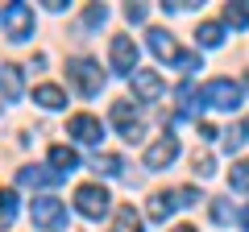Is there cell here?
Here are the masks:
<instances>
[{
	"instance_id": "4316f807",
	"label": "cell",
	"mask_w": 249,
	"mask_h": 232,
	"mask_svg": "<svg viewBox=\"0 0 249 232\" xmlns=\"http://www.w3.org/2000/svg\"><path fill=\"white\" fill-rule=\"evenodd\" d=\"M175 203H178V207H196V203H199V191H196V187H178V191H175Z\"/></svg>"
},
{
	"instance_id": "3957f363",
	"label": "cell",
	"mask_w": 249,
	"mask_h": 232,
	"mask_svg": "<svg viewBox=\"0 0 249 232\" xmlns=\"http://www.w3.org/2000/svg\"><path fill=\"white\" fill-rule=\"evenodd\" d=\"M199 99H204L208 108H220V112H232V108L241 104V83H232V79H212V83H204Z\"/></svg>"
},
{
	"instance_id": "603a6c76",
	"label": "cell",
	"mask_w": 249,
	"mask_h": 232,
	"mask_svg": "<svg viewBox=\"0 0 249 232\" xmlns=\"http://www.w3.org/2000/svg\"><path fill=\"white\" fill-rule=\"evenodd\" d=\"M91 166H96L100 174H108V179H112V174H121V170H124V162L116 158V153H100V158L91 162Z\"/></svg>"
},
{
	"instance_id": "ffe728a7",
	"label": "cell",
	"mask_w": 249,
	"mask_h": 232,
	"mask_svg": "<svg viewBox=\"0 0 249 232\" xmlns=\"http://www.w3.org/2000/svg\"><path fill=\"white\" fill-rule=\"evenodd\" d=\"M245 141H249V116L241 120V125H232L229 133H224V149H229V153H237Z\"/></svg>"
},
{
	"instance_id": "83f0119b",
	"label": "cell",
	"mask_w": 249,
	"mask_h": 232,
	"mask_svg": "<svg viewBox=\"0 0 249 232\" xmlns=\"http://www.w3.org/2000/svg\"><path fill=\"white\" fill-rule=\"evenodd\" d=\"M145 17H150V9H145V4H124V21H133V25H142Z\"/></svg>"
},
{
	"instance_id": "484cf974",
	"label": "cell",
	"mask_w": 249,
	"mask_h": 232,
	"mask_svg": "<svg viewBox=\"0 0 249 232\" xmlns=\"http://www.w3.org/2000/svg\"><path fill=\"white\" fill-rule=\"evenodd\" d=\"M191 166H196V174H199V179H208V174L216 170V158H212V153H199V149H196V158H191Z\"/></svg>"
},
{
	"instance_id": "d6986e66",
	"label": "cell",
	"mask_w": 249,
	"mask_h": 232,
	"mask_svg": "<svg viewBox=\"0 0 249 232\" xmlns=\"http://www.w3.org/2000/svg\"><path fill=\"white\" fill-rule=\"evenodd\" d=\"M13 220H17V191L0 187V228H9Z\"/></svg>"
},
{
	"instance_id": "ac0fdd59",
	"label": "cell",
	"mask_w": 249,
	"mask_h": 232,
	"mask_svg": "<svg viewBox=\"0 0 249 232\" xmlns=\"http://www.w3.org/2000/svg\"><path fill=\"white\" fill-rule=\"evenodd\" d=\"M112 232H142V215H137L129 203H121V207H116V224H112Z\"/></svg>"
},
{
	"instance_id": "d4e9b609",
	"label": "cell",
	"mask_w": 249,
	"mask_h": 232,
	"mask_svg": "<svg viewBox=\"0 0 249 232\" xmlns=\"http://www.w3.org/2000/svg\"><path fill=\"white\" fill-rule=\"evenodd\" d=\"M175 66H178L183 75H191V71H199L204 63H199V54H191V50H178V54H175Z\"/></svg>"
},
{
	"instance_id": "277c9868",
	"label": "cell",
	"mask_w": 249,
	"mask_h": 232,
	"mask_svg": "<svg viewBox=\"0 0 249 232\" xmlns=\"http://www.w3.org/2000/svg\"><path fill=\"white\" fill-rule=\"evenodd\" d=\"M0 21H4V33H9L13 42L34 37V9H29V4H9V9H0Z\"/></svg>"
},
{
	"instance_id": "52a82bcc",
	"label": "cell",
	"mask_w": 249,
	"mask_h": 232,
	"mask_svg": "<svg viewBox=\"0 0 249 232\" xmlns=\"http://www.w3.org/2000/svg\"><path fill=\"white\" fill-rule=\"evenodd\" d=\"M112 71L116 75H133L137 71V46H133V37H124V33L112 37Z\"/></svg>"
},
{
	"instance_id": "5b68a950",
	"label": "cell",
	"mask_w": 249,
	"mask_h": 232,
	"mask_svg": "<svg viewBox=\"0 0 249 232\" xmlns=\"http://www.w3.org/2000/svg\"><path fill=\"white\" fill-rule=\"evenodd\" d=\"M29 215H34L37 228H62V224H67V203L54 199V195H42V199L29 203Z\"/></svg>"
},
{
	"instance_id": "7c38bea8",
	"label": "cell",
	"mask_w": 249,
	"mask_h": 232,
	"mask_svg": "<svg viewBox=\"0 0 249 232\" xmlns=\"http://www.w3.org/2000/svg\"><path fill=\"white\" fill-rule=\"evenodd\" d=\"M34 104L58 112V108H67V91H62L58 83H42V87H34Z\"/></svg>"
},
{
	"instance_id": "4fadbf2b",
	"label": "cell",
	"mask_w": 249,
	"mask_h": 232,
	"mask_svg": "<svg viewBox=\"0 0 249 232\" xmlns=\"http://www.w3.org/2000/svg\"><path fill=\"white\" fill-rule=\"evenodd\" d=\"M175 207H178V203H175V191H158V195H150V207H145V215H150L154 224H162L170 212H175Z\"/></svg>"
},
{
	"instance_id": "cb8c5ba5",
	"label": "cell",
	"mask_w": 249,
	"mask_h": 232,
	"mask_svg": "<svg viewBox=\"0 0 249 232\" xmlns=\"http://www.w3.org/2000/svg\"><path fill=\"white\" fill-rule=\"evenodd\" d=\"M208 203H212L208 212H212V220H216V224H229V220H232V207H229V199H224V195L208 199Z\"/></svg>"
},
{
	"instance_id": "e0dca14e",
	"label": "cell",
	"mask_w": 249,
	"mask_h": 232,
	"mask_svg": "<svg viewBox=\"0 0 249 232\" xmlns=\"http://www.w3.org/2000/svg\"><path fill=\"white\" fill-rule=\"evenodd\" d=\"M196 42L204 46V50H212V46H220V42H224V25H220V21H204V25L196 29Z\"/></svg>"
},
{
	"instance_id": "ba28073f",
	"label": "cell",
	"mask_w": 249,
	"mask_h": 232,
	"mask_svg": "<svg viewBox=\"0 0 249 232\" xmlns=\"http://www.w3.org/2000/svg\"><path fill=\"white\" fill-rule=\"evenodd\" d=\"M67 133H71L75 141H83V145H100V137H104V125H100L91 112H79V116H71Z\"/></svg>"
},
{
	"instance_id": "7a4b0ae2",
	"label": "cell",
	"mask_w": 249,
	"mask_h": 232,
	"mask_svg": "<svg viewBox=\"0 0 249 232\" xmlns=\"http://www.w3.org/2000/svg\"><path fill=\"white\" fill-rule=\"evenodd\" d=\"M75 207H79V215H88V220H100V215H108V207H112V195H108L100 182H79V187H75Z\"/></svg>"
},
{
	"instance_id": "30bf717a",
	"label": "cell",
	"mask_w": 249,
	"mask_h": 232,
	"mask_svg": "<svg viewBox=\"0 0 249 232\" xmlns=\"http://www.w3.org/2000/svg\"><path fill=\"white\" fill-rule=\"evenodd\" d=\"M166 91V83H162L158 71H133V96L145 99V104H154V99Z\"/></svg>"
},
{
	"instance_id": "8fae6325",
	"label": "cell",
	"mask_w": 249,
	"mask_h": 232,
	"mask_svg": "<svg viewBox=\"0 0 249 232\" xmlns=\"http://www.w3.org/2000/svg\"><path fill=\"white\" fill-rule=\"evenodd\" d=\"M62 179H67V174H58L54 166H25V170L17 174L21 187H58Z\"/></svg>"
},
{
	"instance_id": "44dd1931",
	"label": "cell",
	"mask_w": 249,
	"mask_h": 232,
	"mask_svg": "<svg viewBox=\"0 0 249 232\" xmlns=\"http://www.w3.org/2000/svg\"><path fill=\"white\" fill-rule=\"evenodd\" d=\"M229 187H232V191H249V158H245V162H232Z\"/></svg>"
},
{
	"instance_id": "4dcf8cb0",
	"label": "cell",
	"mask_w": 249,
	"mask_h": 232,
	"mask_svg": "<svg viewBox=\"0 0 249 232\" xmlns=\"http://www.w3.org/2000/svg\"><path fill=\"white\" fill-rule=\"evenodd\" d=\"M170 232H196V228H191V224H178V228H170Z\"/></svg>"
},
{
	"instance_id": "7402d4cb",
	"label": "cell",
	"mask_w": 249,
	"mask_h": 232,
	"mask_svg": "<svg viewBox=\"0 0 249 232\" xmlns=\"http://www.w3.org/2000/svg\"><path fill=\"white\" fill-rule=\"evenodd\" d=\"M224 25L245 29L249 25V9H245V4H224Z\"/></svg>"
},
{
	"instance_id": "5bb4252c",
	"label": "cell",
	"mask_w": 249,
	"mask_h": 232,
	"mask_svg": "<svg viewBox=\"0 0 249 232\" xmlns=\"http://www.w3.org/2000/svg\"><path fill=\"white\" fill-rule=\"evenodd\" d=\"M50 166L58 170V174H71V170L79 166V153H75L71 145H50Z\"/></svg>"
},
{
	"instance_id": "9a60e30c",
	"label": "cell",
	"mask_w": 249,
	"mask_h": 232,
	"mask_svg": "<svg viewBox=\"0 0 249 232\" xmlns=\"http://www.w3.org/2000/svg\"><path fill=\"white\" fill-rule=\"evenodd\" d=\"M0 87H4V99L9 104H17L21 99V66H0Z\"/></svg>"
},
{
	"instance_id": "f546056e",
	"label": "cell",
	"mask_w": 249,
	"mask_h": 232,
	"mask_svg": "<svg viewBox=\"0 0 249 232\" xmlns=\"http://www.w3.org/2000/svg\"><path fill=\"white\" fill-rule=\"evenodd\" d=\"M241 228H245V232H249V203H245V207H241Z\"/></svg>"
},
{
	"instance_id": "9c48e42d",
	"label": "cell",
	"mask_w": 249,
	"mask_h": 232,
	"mask_svg": "<svg viewBox=\"0 0 249 232\" xmlns=\"http://www.w3.org/2000/svg\"><path fill=\"white\" fill-rule=\"evenodd\" d=\"M112 125L121 129L124 141H137V137H142V120H137V112L129 108V99H116L112 104Z\"/></svg>"
},
{
	"instance_id": "f1b7e54d",
	"label": "cell",
	"mask_w": 249,
	"mask_h": 232,
	"mask_svg": "<svg viewBox=\"0 0 249 232\" xmlns=\"http://www.w3.org/2000/svg\"><path fill=\"white\" fill-rule=\"evenodd\" d=\"M104 17H108V9H104V4H91V9L83 13V21H88V25H104Z\"/></svg>"
},
{
	"instance_id": "6da1fadb",
	"label": "cell",
	"mask_w": 249,
	"mask_h": 232,
	"mask_svg": "<svg viewBox=\"0 0 249 232\" xmlns=\"http://www.w3.org/2000/svg\"><path fill=\"white\" fill-rule=\"evenodd\" d=\"M67 79L79 87V96H100V87H104V71H100L96 58H71L67 63Z\"/></svg>"
},
{
	"instance_id": "2e32d148",
	"label": "cell",
	"mask_w": 249,
	"mask_h": 232,
	"mask_svg": "<svg viewBox=\"0 0 249 232\" xmlns=\"http://www.w3.org/2000/svg\"><path fill=\"white\" fill-rule=\"evenodd\" d=\"M150 50L158 54V58H166V63H175L178 46H175V37H170L166 29H150Z\"/></svg>"
},
{
	"instance_id": "8992f818",
	"label": "cell",
	"mask_w": 249,
	"mask_h": 232,
	"mask_svg": "<svg viewBox=\"0 0 249 232\" xmlns=\"http://www.w3.org/2000/svg\"><path fill=\"white\" fill-rule=\"evenodd\" d=\"M175 158H178V137L166 133V137H158V141L145 149V170H166Z\"/></svg>"
}]
</instances>
